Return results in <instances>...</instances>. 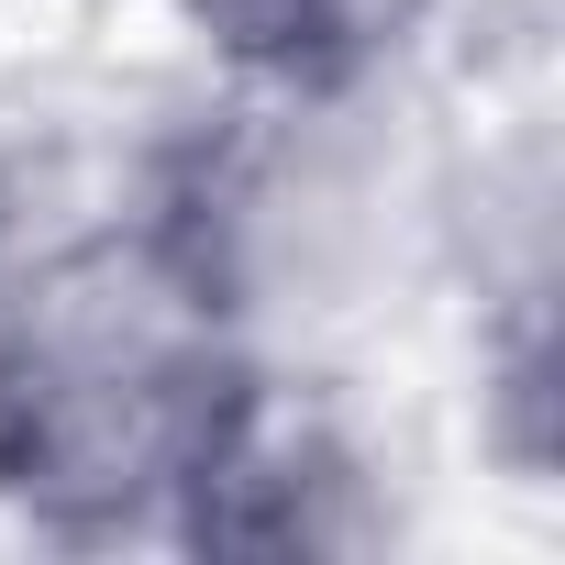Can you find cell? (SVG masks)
<instances>
[{
    "label": "cell",
    "mask_w": 565,
    "mask_h": 565,
    "mask_svg": "<svg viewBox=\"0 0 565 565\" xmlns=\"http://www.w3.org/2000/svg\"><path fill=\"white\" fill-rule=\"evenodd\" d=\"M255 399V300L156 178L0 266V510L23 532L178 543Z\"/></svg>",
    "instance_id": "1"
},
{
    "label": "cell",
    "mask_w": 565,
    "mask_h": 565,
    "mask_svg": "<svg viewBox=\"0 0 565 565\" xmlns=\"http://www.w3.org/2000/svg\"><path fill=\"white\" fill-rule=\"evenodd\" d=\"M388 521H377V488H366V455L300 411L289 388L266 377V399L244 411V433L222 444V466L200 477L178 543L189 554H366Z\"/></svg>",
    "instance_id": "2"
},
{
    "label": "cell",
    "mask_w": 565,
    "mask_h": 565,
    "mask_svg": "<svg viewBox=\"0 0 565 565\" xmlns=\"http://www.w3.org/2000/svg\"><path fill=\"white\" fill-rule=\"evenodd\" d=\"M200 56L266 111H366L433 0H178Z\"/></svg>",
    "instance_id": "3"
}]
</instances>
